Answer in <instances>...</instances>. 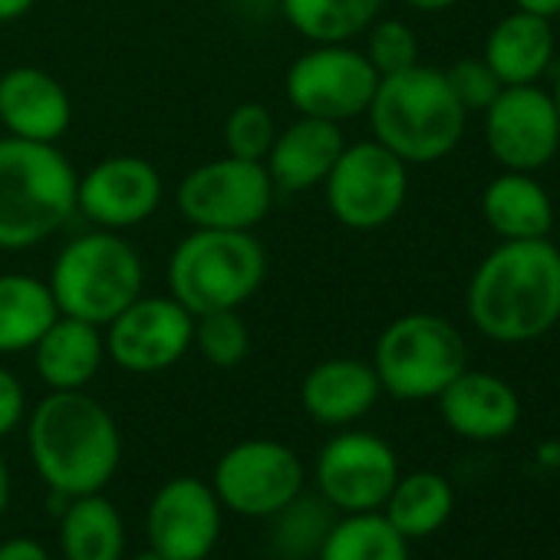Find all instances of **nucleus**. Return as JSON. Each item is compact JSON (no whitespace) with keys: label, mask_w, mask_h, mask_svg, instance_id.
<instances>
[{"label":"nucleus","mask_w":560,"mask_h":560,"mask_svg":"<svg viewBox=\"0 0 560 560\" xmlns=\"http://www.w3.org/2000/svg\"><path fill=\"white\" fill-rule=\"evenodd\" d=\"M557 57V31L553 21L511 11L504 14L485 37L481 60L491 67L501 86H530L540 83Z\"/></svg>","instance_id":"nucleus-21"},{"label":"nucleus","mask_w":560,"mask_h":560,"mask_svg":"<svg viewBox=\"0 0 560 560\" xmlns=\"http://www.w3.org/2000/svg\"><path fill=\"white\" fill-rule=\"evenodd\" d=\"M553 21H557V27H560V14H557V18H553Z\"/></svg>","instance_id":"nucleus-42"},{"label":"nucleus","mask_w":560,"mask_h":560,"mask_svg":"<svg viewBox=\"0 0 560 560\" xmlns=\"http://www.w3.org/2000/svg\"><path fill=\"white\" fill-rule=\"evenodd\" d=\"M514 11H527V14H537V18H547L553 21L560 14V0H511Z\"/></svg>","instance_id":"nucleus-36"},{"label":"nucleus","mask_w":560,"mask_h":560,"mask_svg":"<svg viewBox=\"0 0 560 560\" xmlns=\"http://www.w3.org/2000/svg\"><path fill=\"white\" fill-rule=\"evenodd\" d=\"M159 205L162 175L142 155L100 159L77 185V214L106 231H129L145 224Z\"/></svg>","instance_id":"nucleus-15"},{"label":"nucleus","mask_w":560,"mask_h":560,"mask_svg":"<svg viewBox=\"0 0 560 560\" xmlns=\"http://www.w3.org/2000/svg\"><path fill=\"white\" fill-rule=\"evenodd\" d=\"M402 4L419 14H442V11H452L458 0H402Z\"/></svg>","instance_id":"nucleus-38"},{"label":"nucleus","mask_w":560,"mask_h":560,"mask_svg":"<svg viewBox=\"0 0 560 560\" xmlns=\"http://www.w3.org/2000/svg\"><path fill=\"white\" fill-rule=\"evenodd\" d=\"M485 116V145L491 159L508 172L537 175L560 152V119L550 100V90L540 83L530 86H501Z\"/></svg>","instance_id":"nucleus-12"},{"label":"nucleus","mask_w":560,"mask_h":560,"mask_svg":"<svg viewBox=\"0 0 560 560\" xmlns=\"http://www.w3.org/2000/svg\"><path fill=\"white\" fill-rule=\"evenodd\" d=\"M376 86L380 73L366 54L350 44H314L291 63L284 77L288 103L301 116L327 122H350L366 116Z\"/></svg>","instance_id":"nucleus-10"},{"label":"nucleus","mask_w":560,"mask_h":560,"mask_svg":"<svg viewBox=\"0 0 560 560\" xmlns=\"http://www.w3.org/2000/svg\"><path fill=\"white\" fill-rule=\"evenodd\" d=\"M37 0H0V24H14L34 11Z\"/></svg>","instance_id":"nucleus-37"},{"label":"nucleus","mask_w":560,"mask_h":560,"mask_svg":"<svg viewBox=\"0 0 560 560\" xmlns=\"http://www.w3.org/2000/svg\"><path fill=\"white\" fill-rule=\"evenodd\" d=\"M481 218L501 241H537L553 231V201L530 172L494 175L481 191Z\"/></svg>","instance_id":"nucleus-23"},{"label":"nucleus","mask_w":560,"mask_h":560,"mask_svg":"<svg viewBox=\"0 0 560 560\" xmlns=\"http://www.w3.org/2000/svg\"><path fill=\"white\" fill-rule=\"evenodd\" d=\"M60 544L67 560H122L126 524L119 508L100 491L70 498L60 524Z\"/></svg>","instance_id":"nucleus-25"},{"label":"nucleus","mask_w":560,"mask_h":560,"mask_svg":"<svg viewBox=\"0 0 560 560\" xmlns=\"http://www.w3.org/2000/svg\"><path fill=\"white\" fill-rule=\"evenodd\" d=\"M60 317L50 284L31 273H0V357L27 353Z\"/></svg>","instance_id":"nucleus-24"},{"label":"nucleus","mask_w":560,"mask_h":560,"mask_svg":"<svg viewBox=\"0 0 560 560\" xmlns=\"http://www.w3.org/2000/svg\"><path fill=\"white\" fill-rule=\"evenodd\" d=\"M445 80L455 100L465 106V113H485L491 100L501 93V83L485 60H458L445 70Z\"/></svg>","instance_id":"nucleus-33"},{"label":"nucleus","mask_w":560,"mask_h":560,"mask_svg":"<svg viewBox=\"0 0 560 560\" xmlns=\"http://www.w3.org/2000/svg\"><path fill=\"white\" fill-rule=\"evenodd\" d=\"M27 448L37 475L60 498L103 491L122 458L116 419L83 389L50 393L34 406Z\"/></svg>","instance_id":"nucleus-2"},{"label":"nucleus","mask_w":560,"mask_h":560,"mask_svg":"<svg viewBox=\"0 0 560 560\" xmlns=\"http://www.w3.org/2000/svg\"><path fill=\"white\" fill-rule=\"evenodd\" d=\"M373 139L406 165H432L452 155L465 136L468 113L455 100L445 70L416 63L402 73L380 77L366 109Z\"/></svg>","instance_id":"nucleus-4"},{"label":"nucleus","mask_w":560,"mask_h":560,"mask_svg":"<svg viewBox=\"0 0 560 560\" xmlns=\"http://www.w3.org/2000/svg\"><path fill=\"white\" fill-rule=\"evenodd\" d=\"M383 386L373 363L357 357H334L317 363L301 383V406L320 425H353L380 399Z\"/></svg>","instance_id":"nucleus-20"},{"label":"nucleus","mask_w":560,"mask_h":560,"mask_svg":"<svg viewBox=\"0 0 560 560\" xmlns=\"http://www.w3.org/2000/svg\"><path fill=\"white\" fill-rule=\"evenodd\" d=\"M386 0H280L284 21L311 44H350L366 34Z\"/></svg>","instance_id":"nucleus-26"},{"label":"nucleus","mask_w":560,"mask_h":560,"mask_svg":"<svg viewBox=\"0 0 560 560\" xmlns=\"http://www.w3.org/2000/svg\"><path fill=\"white\" fill-rule=\"evenodd\" d=\"M211 488L241 517H273L304 491V465L284 442L247 439L218 458Z\"/></svg>","instance_id":"nucleus-11"},{"label":"nucleus","mask_w":560,"mask_h":560,"mask_svg":"<svg viewBox=\"0 0 560 560\" xmlns=\"http://www.w3.org/2000/svg\"><path fill=\"white\" fill-rule=\"evenodd\" d=\"M343 149L347 139L340 122L298 116L291 126L277 129L264 168L277 191H311L327 182Z\"/></svg>","instance_id":"nucleus-19"},{"label":"nucleus","mask_w":560,"mask_h":560,"mask_svg":"<svg viewBox=\"0 0 560 560\" xmlns=\"http://www.w3.org/2000/svg\"><path fill=\"white\" fill-rule=\"evenodd\" d=\"M80 175L57 142L0 139V250H31L77 214Z\"/></svg>","instance_id":"nucleus-3"},{"label":"nucleus","mask_w":560,"mask_h":560,"mask_svg":"<svg viewBox=\"0 0 560 560\" xmlns=\"http://www.w3.org/2000/svg\"><path fill=\"white\" fill-rule=\"evenodd\" d=\"M550 100H553V109H557V119H560V70L553 77V86H550Z\"/></svg>","instance_id":"nucleus-40"},{"label":"nucleus","mask_w":560,"mask_h":560,"mask_svg":"<svg viewBox=\"0 0 560 560\" xmlns=\"http://www.w3.org/2000/svg\"><path fill=\"white\" fill-rule=\"evenodd\" d=\"M435 402L445 425L468 442L504 439L521 422V399L514 386L485 370H462Z\"/></svg>","instance_id":"nucleus-18"},{"label":"nucleus","mask_w":560,"mask_h":560,"mask_svg":"<svg viewBox=\"0 0 560 560\" xmlns=\"http://www.w3.org/2000/svg\"><path fill=\"white\" fill-rule=\"evenodd\" d=\"M277 530L273 544L288 560H307L317 557L324 537L334 527V508L327 501H311V498H294L284 511H277Z\"/></svg>","instance_id":"nucleus-29"},{"label":"nucleus","mask_w":560,"mask_h":560,"mask_svg":"<svg viewBox=\"0 0 560 560\" xmlns=\"http://www.w3.org/2000/svg\"><path fill=\"white\" fill-rule=\"evenodd\" d=\"M273 191L264 162L224 155L195 165L178 182L175 208L191 228L254 231L267 218Z\"/></svg>","instance_id":"nucleus-9"},{"label":"nucleus","mask_w":560,"mask_h":560,"mask_svg":"<svg viewBox=\"0 0 560 560\" xmlns=\"http://www.w3.org/2000/svg\"><path fill=\"white\" fill-rule=\"evenodd\" d=\"M396 481H399V458L393 445L373 432L347 429L334 435L317 455L320 498L343 514H363L383 508Z\"/></svg>","instance_id":"nucleus-13"},{"label":"nucleus","mask_w":560,"mask_h":560,"mask_svg":"<svg viewBox=\"0 0 560 560\" xmlns=\"http://www.w3.org/2000/svg\"><path fill=\"white\" fill-rule=\"evenodd\" d=\"M73 122L67 86L40 67H14L0 73V126L14 139L60 142Z\"/></svg>","instance_id":"nucleus-17"},{"label":"nucleus","mask_w":560,"mask_h":560,"mask_svg":"<svg viewBox=\"0 0 560 560\" xmlns=\"http://www.w3.org/2000/svg\"><path fill=\"white\" fill-rule=\"evenodd\" d=\"M373 370L383 393L393 399H435L462 370H468V343L442 314H402L380 334Z\"/></svg>","instance_id":"nucleus-7"},{"label":"nucleus","mask_w":560,"mask_h":560,"mask_svg":"<svg viewBox=\"0 0 560 560\" xmlns=\"http://www.w3.org/2000/svg\"><path fill=\"white\" fill-rule=\"evenodd\" d=\"M27 416V393H24V383L0 366V439L11 435Z\"/></svg>","instance_id":"nucleus-34"},{"label":"nucleus","mask_w":560,"mask_h":560,"mask_svg":"<svg viewBox=\"0 0 560 560\" xmlns=\"http://www.w3.org/2000/svg\"><path fill=\"white\" fill-rule=\"evenodd\" d=\"M149 547L165 560H205L221 537V501L201 478L165 481L145 514Z\"/></svg>","instance_id":"nucleus-16"},{"label":"nucleus","mask_w":560,"mask_h":560,"mask_svg":"<svg viewBox=\"0 0 560 560\" xmlns=\"http://www.w3.org/2000/svg\"><path fill=\"white\" fill-rule=\"evenodd\" d=\"M330 214L350 231H380L399 218L409 198V165L383 142L366 139L340 152L324 182Z\"/></svg>","instance_id":"nucleus-8"},{"label":"nucleus","mask_w":560,"mask_h":560,"mask_svg":"<svg viewBox=\"0 0 560 560\" xmlns=\"http://www.w3.org/2000/svg\"><path fill=\"white\" fill-rule=\"evenodd\" d=\"M465 311L471 327L501 347L547 337L560 324V247L550 237L501 241L478 260Z\"/></svg>","instance_id":"nucleus-1"},{"label":"nucleus","mask_w":560,"mask_h":560,"mask_svg":"<svg viewBox=\"0 0 560 560\" xmlns=\"http://www.w3.org/2000/svg\"><path fill=\"white\" fill-rule=\"evenodd\" d=\"M267 280V250L254 231L191 228L168 257V294L191 314L241 311Z\"/></svg>","instance_id":"nucleus-6"},{"label":"nucleus","mask_w":560,"mask_h":560,"mask_svg":"<svg viewBox=\"0 0 560 560\" xmlns=\"http://www.w3.org/2000/svg\"><path fill=\"white\" fill-rule=\"evenodd\" d=\"M103 360H106L103 327L63 314L34 343V366L44 386H50V393L86 389L96 380Z\"/></svg>","instance_id":"nucleus-22"},{"label":"nucleus","mask_w":560,"mask_h":560,"mask_svg":"<svg viewBox=\"0 0 560 560\" xmlns=\"http://www.w3.org/2000/svg\"><path fill=\"white\" fill-rule=\"evenodd\" d=\"M317 560H409V544L383 514L363 511L334 521Z\"/></svg>","instance_id":"nucleus-28"},{"label":"nucleus","mask_w":560,"mask_h":560,"mask_svg":"<svg viewBox=\"0 0 560 560\" xmlns=\"http://www.w3.org/2000/svg\"><path fill=\"white\" fill-rule=\"evenodd\" d=\"M277 139V122L260 103H241L224 119V149L234 159L264 162Z\"/></svg>","instance_id":"nucleus-31"},{"label":"nucleus","mask_w":560,"mask_h":560,"mask_svg":"<svg viewBox=\"0 0 560 560\" xmlns=\"http://www.w3.org/2000/svg\"><path fill=\"white\" fill-rule=\"evenodd\" d=\"M363 54L380 77H393V73H402V70L419 63V37L406 21H396V18L383 21L380 18L366 31V50Z\"/></svg>","instance_id":"nucleus-32"},{"label":"nucleus","mask_w":560,"mask_h":560,"mask_svg":"<svg viewBox=\"0 0 560 560\" xmlns=\"http://www.w3.org/2000/svg\"><path fill=\"white\" fill-rule=\"evenodd\" d=\"M386 521L406 537H429L435 534L455 508V494L452 485L439 475V471H412L406 478H399L386 498Z\"/></svg>","instance_id":"nucleus-27"},{"label":"nucleus","mask_w":560,"mask_h":560,"mask_svg":"<svg viewBox=\"0 0 560 560\" xmlns=\"http://www.w3.org/2000/svg\"><path fill=\"white\" fill-rule=\"evenodd\" d=\"M132 560H165V557H162V553H155V550L149 547V550H142V553H136Z\"/></svg>","instance_id":"nucleus-41"},{"label":"nucleus","mask_w":560,"mask_h":560,"mask_svg":"<svg viewBox=\"0 0 560 560\" xmlns=\"http://www.w3.org/2000/svg\"><path fill=\"white\" fill-rule=\"evenodd\" d=\"M8 501H11V471H8L4 455H0V517L8 511Z\"/></svg>","instance_id":"nucleus-39"},{"label":"nucleus","mask_w":560,"mask_h":560,"mask_svg":"<svg viewBox=\"0 0 560 560\" xmlns=\"http://www.w3.org/2000/svg\"><path fill=\"white\" fill-rule=\"evenodd\" d=\"M0 560H50V553L34 537H11L0 544Z\"/></svg>","instance_id":"nucleus-35"},{"label":"nucleus","mask_w":560,"mask_h":560,"mask_svg":"<svg viewBox=\"0 0 560 560\" xmlns=\"http://www.w3.org/2000/svg\"><path fill=\"white\" fill-rule=\"evenodd\" d=\"M47 284L63 317L106 327L142 298L145 267L122 231L93 228L57 250Z\"/></svg>","instance_id":"nucleus-5"},{"label":"nucleus","mask_w":560,"mask_h":560,"mask_svg":"<svg viewBox=\"0 0 560 560\" xmlns=\"http://www.w3.org/2000/svg\"><path fill=\"white\" fill-rule=\"evenodd\" d=\"M195 317L168 298H136L106 324V357L126 373H162L191 350Z\"/></svg>","instance_id":"nucleus-14"},{"label":"nucleus","mask_w":560,"mask_h":560,"mask_svg":"<svg viewBox=\"0 0 560 560\" xmlns=\"http://www.w3.org/2000/svg\"><path fill=\"white\" fill-rule=\"evenodd\" d=\"M191 347L201 353L205 363H211L218 370H234L250 353V330L237 311L201 314V317H195Z\"/></svg>","instance_id":"nucleus-30"}]
</instances>
